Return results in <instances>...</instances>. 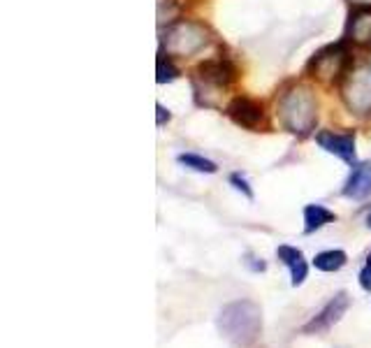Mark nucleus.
<instances>
[{
  "label": "nucleus",
  "mask_w": 371,
  "mask_h": 348,
  "mask_svg": "<svg viewBox=\"0 0 371 348\" xmlns=\"http://www.w3.org/2000/svg\"><path fill=\"white\" fill-rule=\"evenodd\" d=\"M156 111H158V126H163L165 121H170V111H165L163 105H156Z\"/></svg>",
  "instance_id": "18"
},
{
  "label": "nucleus",
  "mask_w": 371,
  "mask_h": 348,
  "mask_svg": "<svg viewBox=\"0 0 371 348\" xmlns=\"http://www.w3.org/2000/svg\"><path fill=\"white\" fill-rule=\"evenodd\" d=\"M360 286H362V290H367V293H371V267H367L365 265V269L360 272Z\"/></svg>",
  "instance_id": "17"
},
{
  "label": "nucleus",
  "mask_w": 371,
  "mask_h": 348,
  "mask_svg": "<svg viewBox=\"0 0 371 348\" xmlns=\"http://www.w3.org/2000/svg\"><path fill=\"white\" fill-rule=\"evenodd\" d=\"M156 72H158V77H156L158 84L174 81V79H176V74H179V70L174 68L172 59H170V56H165V51L158 54V68H156Z\"/></svg>",
  "instance_id": "15"
},
{
  "label": "nucleus",
  "mask_w": 371,
  "mask_h": 348,
  "mask_svg": "<svg viewBox=\"0 0 371 348\" xmlns=\"http://www.w3.org/2000/svg\"><path fill=\"white\" fill-rule=\"evenodd\" d=\"M343 195L348 200H365L371 195V161L352 167L350 177L346 179V186H343Z\"/></svg>",
  "instance_id": "9"
},
{
  "label": "nucleus",
  "mask_w": 371,
  "mask_h": 348,
  "mask_svg": "<svg viewBox=\"0 0 371 348\" xmlns=\"http://www.w3.org/2000/svg\"><path fill=\"white\" fill-rule=\"evenodd\" d=\"M278 116H281L283 126L295 135H309L315 126V100L309 89L295 86L288 93H283L281 102H278Z\"/></svg>",
  "instance_id": "2"
},
{
  "label": "nucleus",
  "mask_w": 371,
  "mask_h": 348,
  "mask_svg": "<svg viewBox=\"0 0 371 348\" xmlns=\"http://www.w3.org/2000/svg\"><path fill=\"white\" fill-rule=\"evenodd\" d=\"M230 182L235 184L237 191L244 193V195L248 197V200H250V197H253V191H250V188H248V182H246V179L241 177V174H232V177H230Z\"/></svg>",
  "instance_id": "16"
},
{
  "label": "nucleus",
  "mask_w": 371,
  "mask_h": 348,
  "mask_svg": "<svg viewBox=\"0 0 371 348\" xmlns=\"http://www.w3.org/2000/svg\"><path fill=\"white\" fill-rule=\"evenodd\" d=\"M367 267H371V253H369V256H367Z\"/></svg>",
  "instance_id": "20"
},
{
  "label": "nucleus",
  "mask_w": 371,
  "mask_h": 348,
  "mask_svg": "<svg viewBox=\"0 0 371 348\" xmlns=\"http://www.w3.org/2000/svg\"><path fill=\"white\" fill-rule=\"evenodd\" d=\"M367 225H369V228H371V214H369V219H367Z\"/></svg>",
  "instance_id": "21"
},
{
  "label": "nucleus",
  "mask_w": 371,
  "mask_h": 348,
  "mask_svg": "<svg viewBox=\"0 0 371 348\" xmlns=\"http://www.w3.org/2000/svg\"><path fill=\"white\" fill-rule=\"evenodd\" d=\"M350 37L362 44H371V7L360 9L350 19Z\"/></svg>",
  "instance_id": "12"
},
{
  "label": "nucleus",
  "mask_w": 371,
  "mask_h": 348,
  "mask_svg": "<svg viewBox=\"0 0 371 348\" xmlns=\"http://www.w3.org/2000/svg\"><path fill=\"white\" fill-rule=\"evenodd\" d=\"M348 68V51L343 49L341 44H332L327 49H322L320 54L313 56V61L309 63V72L315 79H320L325 84L339 81L343 77V72Z\"/></svg>",
  "instance_id": "4"
},
{
  "label": "nucleus",
  "mask_w": 371,
  "mask_h": 348,
  "mask_svg": "<svg viewBox=\"0 0 371 348\" xmlns=\"http://www.w3.org/2000/svg\"><path fill=\"white\" fill-rule=\"evenodd\" d=\"M350 3H355V5H371V0H350Z\"/></svg>",
  "instance_id": "19"
},
{
  "label": "nucleus",
  "mask_w": 371,
  "mask_h": 348,
  "mask_svg": "<svg viewBox=\"0 0 371 348\" xmlns=\"http://www.w3.org/2000/svg\"><path fill=\"white\" fill-rule=\"evenodd\" d=\"M209 33L202 24L195 21H179L167 28V33L163 37V46L167 54L172 56H193L198 54L202 46H207Z\"/></svg>",
  "instance_id": "3"
},
{
  "label": "nucleus",
  "mask_w": 371,
  "mask_h": 348,
  "mask_svg": "<svg viewBox=\"0 0 371 348\" xmlns=\"http://www.w3.org/2000/svg\"><path fill=\"white\" fill-rule=\"evenodd\" d=\"M348 304H350V297L346 293H337L327 304L320 309L318 316H313L309 323L304 325V332L306 334H320V332H327L330 327L337 325L343 314L348 312Z\"/></svg>",
  "instance_id": "5"
},
{
  "label": "nucleus",
  "mask_w": 371,
  "mask_h": 348,
  "mask_svg": "<svg viewBox=\"0 0 371 348\" xmlns=\"http://www.w3.org/2000/svg\"><path fill=\"white\" fill-rule=\"evenodd\" d=\"M276 258L283 262V265L290 269V284L297 288V286H302L304 281H306V274H309V265H306V258H304V253L300 249H295V247H278L276 249Z\"/></svg>",
  "instance_id": "10"
},
{
  "label": "nucleus",
  "mask_w": 371,
  "mask_h": 348,
  "mask_svg": "<svg viewBox=\"0 0 371 348\" xmlns=\"http://www.w3.org/2000/svg\"><path fill=\"white\" fill-rule=\"evenodd\" d=\"M346 262H348V256H346V251H341V249L322 251L313 258L315 269H320V272H339Z\"/></svg>",
  "instance_id": "13"
},
{
  "label": "nucleus",
  "mask_w": 371,
  "mask_h": 348,
  "mask_svg": "<svg viewBox=\"0 0 371 348\" xmlns=\"http://www.w3.org/2000/svg\"><path fill=\"white\" fill-rule=\"evenodd\" d=\"M337 221V214L330 212L327 207L322 204H306L304 207V232L311 234L315 230H320L322 225Z\"/></svg>",
  "instance_id": "11"
},
{
  "label": "nucleus",
  "mask_w": 371,
  "mask_h": 348,
  "mask_svg": "<svg viewBox=\"0 0 371 348\" xmlns=\"http://www.w3.org/2000/svg\"><path fill=\"white\" fill-rule=\"evenodd\" d=\"M228 114H230V119L235 121L237 126L248 128V130H255L260 124H263V119H265L263 105L255 102V100H250V98H244V96H239V98H235L230 102Z\"/></svg>",
  "instance_id": "8"
},
{
  "label": "nucleus",
  "mask_w": 371,
  "mask_h": 348,
  "mask_svg": "<svg viewBox=\"0 0 371 348\" xmlns=\"http://www.w3.org/2000/svg\"><path fill=\"white\" fill-rule=\"evenodd\" d=\"M179 163L186 165V167H190V170H195V172H202V174H213V172L218 170L216 163L207 161V158H202L198 154H181L179 156Z\"/></svg>",
  "instance_id": "14"
},
{
  "label": "nucleus",
  "mask_w": 371,
  "mask_h": 348,
  "mask_svg": "<svg viewBox=\"0 0 371 348\" xmlns=\"http://www.w3.org/2000/svg\"><path fill=\"white\" fill-rule=\"evenodd\" d=\"M216 325L220 334L235 346H248L258 339L263 330V312L250 299H237L220 309Z\"/></svg>",
  "instance_id": "1"
},
{
  "label": "nucleus",
  "mask_w": 371,
  "mask_h": 348,
  "mask_svg": "<svg viewBox=\"0 0 371 348\" xmlns=\"http://www.w3.org/2000/svg\"><path fill=\"white\" fill-rule=\"evenodd\" d=\"M198 81H202L204 86L209 89H228L232 79H235V68L225 61V59H213V61H204L198 68Z\"/></svg>",
  "instance_id": "7"
},
{
  "label": "nucleus",
  "mask_w": 371,
  "mask_h": 348,
  "mask_svg": "<svg viewBox=\"0 0 371 348\" xmlns=\"http://www.w3.org/2000/svg\"><path fill=\"white\" fill-rule=\"evenodd\" d=\"M315 142L320 144V149H325L327 154L341 158L343 163L352 165L357 161L355 156V137L350 133H334V130H322L315 137Z\"/></svg>",
  "instance_id": "6"
}]
</instances>
